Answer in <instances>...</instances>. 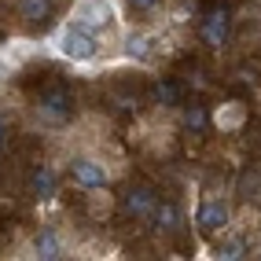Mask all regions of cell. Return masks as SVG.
I'll return each instance as SVG.
<instances>
[{
	"label": "cell",
	"mask_w": 261,
	"mask_h": 261,
	"mask_svg": "<svg viewBox=\"0 0 261 261\" xmlns=\"http://www.w3.org/2000/svg\"><path fill=\"white\" fill-rule=\"evenodd\" d=\"M232 30H236V15H232L228 8H210V11L199 19V37L206 41V48H214V51L228 48Z\"/></svg>",
	"instance_id": "7"
},
{
	"label": "cell",
	"mask_w": 261,
	"mask_h": 261,
	"mask_svg": "<svg viewBox=\"0 0 261 261\" xmlns=\"http://www.w3.org/2000/svg\"><path fill=\"white\" fill-rule=\"evenodd\" d=\"M151 224H154V236L169 239V236H177L184 228V210L173 199H159V206H154V214H151Z\"/></svg>",
	"instance_id": "14"
},
{
	"label": "cell",
	"mask_w": 261,
	"mask_h": 261,
	"mask_svg": "<svg viewBox=\"0 0 261 261\" xmlns=\"http://www.w3.org/2000/svg\"><path fill=\"white\" fill-rule=\"evenodd\" d=\"M33 257H44V261H59V257H70V243H66L63 228H56V224H41L37 236H33L30 243Z\"/></svg>",
	"instance_id": "10"
},
{
	"label": "cell",
	"mask_w": 261,
	"mask_h": 261,
	"mask_svg": "<svg viewBox=\"0 0 261 261\" xmlns=\"http://www.w3.org/2000/svg\"><path fill=\"white\" fill-rule=\"evenodd\" d=\"M66 19L74 26H81V30H89V33H99V30L121 22L114 0H74L70 11H66Z\"/></svg>",
	"instance_id": "4"
},
{
	"label": "cell",
	"mask_w": 261,
	"mask_h": 261,
	"mask_svg": "<svg viewBox=\"0 0 261 261\" xmlns=\"http://www.w3.org/2000/svg\"><path fill=\"white\" fill-rule=\"evenodd\" d=\"M151 96H154V107H159V111H177L184 103V89H180L177 77H154Z\"/></svg>",
	"instance_id": "16"
},
{
	"label": "cell",
	"mask_w": 261,
	"mask_h": 261,
	"mask_svg": "<svg viewBox=\"0 0 261 261\" xmlns=\"http://www.w3.org/2000/svg\"><path fill=\"white\" fill-rule=\"evenodd\" d=\"M247 121H250V103L247 99H221L217 107H210V129H217L221 136L243 133Z\"/></svg>",
	"instance_id": "8"
},
{
	"label": "cell",
	"mask_w": 261,
	"mask_h": 261,
	"mask_svg": "<svg viewBox=\"0 0 261 261\" xmlns=\"http://www.w3.org/2000/svg\"><path fill=\"white\" fill-rule=\"evenodd\" d=\"M162 4L166 0H125V8L133 15H140V19H159L162 15Z\"/></svg>",
	"instance_id": "17"
},
{
	"label": "cell",
	"mask_w": 261,
	"mask_h": 261,
	"mask_svg": "<svg viewBox=\"0 0 261 261\" xmlns=\"http://www.w3.org/2000/svg\"><path fill=\"white\" fill-rule=\"evenodd\" d=\"M177 125L191 136H202L210 129V107H202V103H180L177 107Z\"/></svg>",
	"instance_id": "15"
},
{
	"label": "cell",
	"mask_w": 261,
	"mask_h": 261,
	"mask_svg": "<svg viewBox=\"0 0 261 261\" xmlns=\"http://www.w3.org/2000/svg\"><path fill=\"white\" fill-rule=\"evenodd\" d=\"M114 210H118V195L111 191V184L85 191V217H89L92 224H107L114 217Z\"/></svg>",
	"instance_id": "13"
},
{
	"label": "cell",
	"mask_w": 261,
	"mask_h": 261,
	"mask_svg": "<svg viewBox=\"0 0 261 261\" xmlns=\"http://www.w3.org/2000/svg\"><path fill=\"white\" fill-rule=\"evenodd\" d=\"M0 247H4V236H0Z\"/></svg>",
	"instance_id": "21"
},
{
	"label": "cell",
	"mask_w": 261,
	"mask_h": 261,
	"mask_svg": "<svg viewBox=\"0 0 261 261\" xmlns=\"http://www.w3.org/2000/svg\"><path fill=\"white\" fill-rule=\"evenodd\" d=\"M70 257H111V254H107V243L103 239H85V243H74Z\"/></svg>",
	"instance_id": "18"
},
{
	"label": "cell",
	"mask_w": 261,
	"mask_h": 261,
	"mask_svg": "<svg viewBox=\"0 0 261 261\" xmlns=\"http://www.w3.org/2000/svg\"><path fill=\"white\" fill-rule=\"evenodd\" d=\"M59 188H63V173L56 162H37L30 169V177H26V195L33 202H41V206H51L59 199Z\"/></svg>",
	"instance_id": "6"
},
{
	"label": "cell",
	"mask_w": 261,
	"mask_h": 261,
	"mask_svg": "<svg viewBox=\"0 0 261 261\" xmlns=\"http://www.w3.org/2000/svg\"><path fill=\"white\" fill-rule=\"evenodd\" d=\"M195 224H199V232L210 236V239L232 228V202H228V195H224L221 188H206L202 191L199 210H195Z\"/></svg>",
	"instance_id": "3"
},
{
	"label": "cell",
	"mask_w": 261,
	"mask_h": 261,
	"mask_svg": "<svg viewBox=\"0 0 261 261\" xmlns=\"http://www.w3.org/2000/svg\"><path fill=\"white\" fill-rule=\"evenodd\" d=\"M8 77H11V70H8V63L0 59V89H4V85H8Z\"/></svg>",
	"instance_id": "20"
},
{
	"label": "cell",
	"mask_w": 261,
	"mask_h": 261,
	"mask_svg": "<svg viewBox=\"0 0 261 261\" xmlns=\"http://www.w3.org/2000/svg\"><path fill=\"white\" fill-rule=\"evenodd\" d=\"M41 51H44V44H37V41H30V37H11L8 44H0V59H4L8 70L15 74V70H26L30 63H37Z\"/></svg>",
	"instance_id": "12"
},
{
	"label": "cell",
	"mask_w": 261,
	"mask_h": 261,
	"mask_svg": "<svg viewBox=\"0 0 261 261\" xmlns=\"http://www.w3.org/2000/svg\"><path fill=\"white\" fill-rule=\"evenodd\" d=\"M59 0H15V15L26 30H48L56 22Z\"/></svg>",
	"instance_id": "11"
},
{
	"label": "cell",
	"mask_w": 261,
	"mask_h": 261,
	"mask_svg": "<svg viewBox=\"0 0 261 261\" xmlns=\"http://www.w3.org/2000/svg\"><path fill=\"white\" fill-rule=\"evenodd\" d=\"M159 191H154L151 184H133L125 195H121V214H125L129 221H136V224H144V221H151V214H154V206H159Z\"/></svg>",
	"instance_id": "9"
},
{
	"label": "cell",
	"mask_w": 261,
	"mask_h": 261,
	"mask_svg": "<svg viewBox=\"0 0 261 261\" xmlns=\"http://www.w3.org/2000/svg\"><path fill=\"white\" fill-rule=\"evenodd\" d=\"M8 136H11V129H8V114L0 111V151L8 147Z\"/></svg>",
	"instance_id": "19"
},
{
	"label": "cell",
	"mask_w": 261,
	"mask_h": 261,
	"mask_svg": "<svg viewBox=\"0 0 261 261\" xmlns=\"http://www.w3.org/2000/svg\"><path fill=\"white\" fill-rule=\"evenodd\" d=\"M66 177H70V184L77 191H92V188H103L111 184V169L103 166L99 154L92 151H77L70 162H66Z\"/></svg>",
	"instance_id": "5"
},
{
	"label": "cell",
	"mask_w": 261,
	"mask_h": 261,
	"mask_svg": "<svg viewBox=\"0 0 261 261\" xmlns=\"http://www.w3.org/2000/svg\"><path fill=\"white\" fill-rule=\"evenodd\" d=\"M44 48H51L59 59L74 63V66H89V63H96V59H99V41H96V33L74 26L70 19H66L63 26H56V33L48 37V44H44Z\"/></svg>",
	"instance_id": "1"
},
{
	"label": "cell",
	"mask_w": 261,
	"mask_h": 261,
	"mask_svg": "<svg viewBox=\"0 0 261 261\" xmlns=\"http://www.w3.org/2000/svg\"><path fill=\"white\" fill-rule=\"evenodd\" d=\"M74 92L66 85H48L33 96V121L41 129H66L74 121Z\"/></svg>",
	"instance_id": "2"
}]
</instances>
